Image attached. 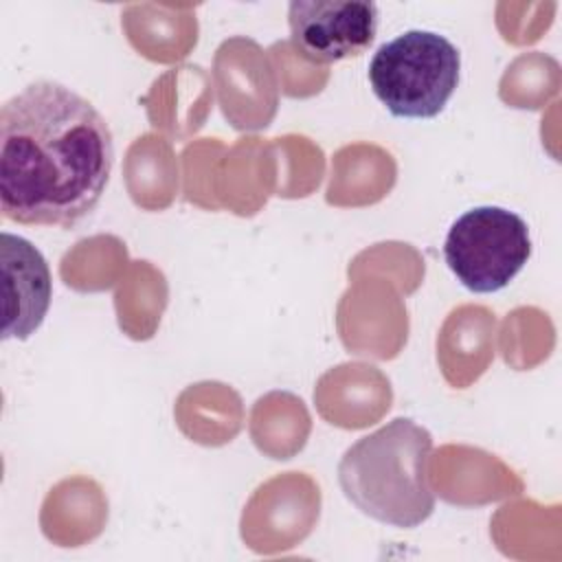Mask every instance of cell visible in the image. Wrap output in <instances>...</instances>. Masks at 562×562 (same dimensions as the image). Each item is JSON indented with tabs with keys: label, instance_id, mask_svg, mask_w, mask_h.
Returning a JSON list of instances; mask_svg holds the SVG:
<instances>
[{
	"label": "cell",
	"instance_id": "obj_1",
	"mask_svg": "<svg viewBox=\"0 0 562 562\" xmlns=\"http://www.w3.org/2000/svg\"><path fill=\"white\" fill-rule=\"evenodd\" d=\"M114 165L105 116L72 88L33 81L0 110V206L18 224L75 228Z\"/></svg>",
	"mask_w": 562,
	"mask_h": 562
},
{
	"label": "cell",
	"instance_id": "obj_2",
	"mask_svg": "<svg viewBox=\"0 0 562 562\" xmlns=\"http://www.w3.org/2000/svg\"><path fill=\"white\" fill-rule=\"evenodd\" d=\"M432 435L395 417L349 446L338 463L345 498L364 516L397 529L426 522L435 509L428 481Z\"/></svg>",
	"mask_w": 562,
	"mask_h": 562
},
{
	"label": "cell",
	"instance_id": "obj_3",
	"mask_svg": "<svg viewBox=\"0 0 562 562\" xmlns=\"http://www.w3.org/2000/svg\"><path fill=\"white\" fill-rule=\"evenodd\" d=\"M367 75L373 94L393 116L432 119L459 86L461 53L435 31L411 29L373 53Z\"/></svg>",
	"mask_w": 562,
	"mask_h": 562
},
{
	"label": "cell",
	"instance_id": "obj_4",
	"mask_svg": "<svg viewBox=\"0 0 562 562\" xmlns=\"http://www.w3.org/2000/svg\"><path fill=\"white\" fill-rule=\"evenodd\" d=\"M531 257L527 222L503 206H474L448 228L443 259L457 281L476 294L498 292Z\"/></svg>",
	"mask_w": 562,
	"mask_h": 562
},
{
	"label": "cell",
	"instance_id": "obj_5",
	"mask_svg": "<svg viewBox=\"0 0 562 562\" xmlns=\"http://www.w3.org/2000/svg\"><path fill=\"white\" fill-rule=\"evenodd\" d=\"M292 44L316 64L362 55L378 33V4L367 0H294L288 7Z\"/></svg>",
	"mask_w": 562,
	"mask_h": 562
},
{
	"label": "cell",
	"instance_id": "obj_6",
	"mask_svg": "<svg viewBox=\"0 0 562 562\" xmlns=\"http://www.w3.org/2000/svg\"><path fill=\"white\" fill-rule=\"evenodd\" d=\"M4 274V327L2 338L26 340L44 321L53 279L44 255L24 237L2 233Z\"/></svg>",
	"mask_w": 562,
	"mask_h": 562
}]
</instances>
